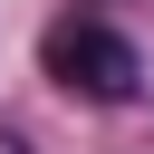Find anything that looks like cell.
I'll return each instance as SVG.
<instances>
[{"label": "cell", "instance_id": "6da1fadb", "mask_svg": "<svg viewBox=\"0 0 154 154\" xmlns=\"http://www.w3.org/2000/svg\"><path fill=\"white\" fill-rule=\"evenodd\" d=\"M38 67H48V87H67L87 106H125L144 87V48L125 29H106V19H58L38 38Z\"/></svg>", "mask_w": 154, "mask_h": 154}, {"label": "cell", "instance_id": "7a4b0ae2", "mask_svg": "<svg viewBox=\"0 0 154 154\" xmlns=\"http://www.w3.org/2000/svg\"><path fill=\"white\" fill-rule=\"evenodd\" d=\"M0 154H29V135H19V125H0Z\"/></svg>", "mask_w": 154, "mask_h": 154}]
</instances>
